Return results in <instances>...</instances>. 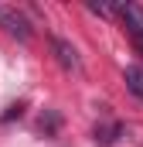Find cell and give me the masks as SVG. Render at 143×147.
I'll list each match as a JSON object with an SVG mask.
<instances>
[{"instance_id": "cell-1", "label": "cell", "mask_w": 143, "mask_h": 147, "mask_svg": "<svg viewBox=\"0 0 143 147\" xmlns=\"http://www.w3.org/2000/svg\"><path fill=\"white\" fill-rule=\"evenodd\" d=\"M0 28H3L10 38H17V41H31V38H34L31 21H27L17 7H0Z\"/></svg>"}, {"instance_id": "cell-2", "label": "cell", "mask_w": 143, "mask_h": 147, "mask_svg": "<svg viewBox=\"0 0 143 147\" xmlns=\"http://www.w3.org/2000/svg\"><path fill=\"white\" fill-rule=\"evenodd\" d=\"M119 17L126 21V31L133 38V45L143 51V7L140 3H119Z\"/></svg>"}, {"instance_id": "cell-3", "label": "cell", "mask_w": 143, "mask_h": 147, "mask_svg": "<svg viewBox=\"0 0 143 147\" xmlns=\"http://www.w3.org/2000/svg\"><path fill=\"white\" fill-rule=\"evenodd\" d=\"M51 51H55V58L61 62V69H68V72H82V58H78V51L72 48L65 38H51Z\"/></svg>"}, {"instance_id": "cell-4", "label": "cell", "mask_w": 143, "mask_h": 147, "mask_svg": "<svg viewBox=\"0 0 143 147\" xmlns=\"http://www.w3.org/2000/svg\"><path fill=\"white\" fill-rule=\"evenodd\" d=\"M123 79H126V89H130L136 99H143V65H126Z\"/></svg>"}, {"instance_id": "cell-5", "label": "cell", "mask_w": 143, "mask_h": 147, "mask_svg": "<svg viewBox=\"0 0 143 147\" xmlns=\"http://www.w3.org/2000/svg\"><path fill=\"white\" fill-rule=\"evenodd\" d=\"M123 134V123H106V127H96V144H112L116 137Z\"/></svg>"}]
</instances>
